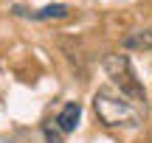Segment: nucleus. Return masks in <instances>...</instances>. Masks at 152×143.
Instances as JSON below:
<instances>
[{
    "mask_svg": "<svg viewBox=\"0 0 152 143\" xmlns=\"http://www.w3.org/2000/svg\"><path fill=\"white\" fill-rule=\"evenodd\" d=\"M79 115H82V107L76 104V101H71V104H65L62 107V112H59V118H56V124H59V132H73L76 129V124H79Z\"/></svg>",
    "mask_w": 152,
    "mask_h": 143,
    "instance_id": "7ed1b4c3",
    "label": "nucleus"
},
{
    "mask_svg": "<svg viewBox=\"0 0 152 143\" xmlns=\"http://www.w3.org/2000/svg\"><path fill=\"white\" fill-rule=\"evenodd\" d=\"M34 17H39V20H62V17H68V6L65 3H54V6H45L42 11H37Z\"/></svg>",
    "mask_w": 152,
    "mask_h": 143,
    "instance_id": "39448f33",
    "label": "nucleus"
},
{
    "mask_svg": "<svg viewBox=\"0 0 152 143\" xmlns=\"http://www.w3.org/2000/svg\"><path fill=\"white\" fill-rule=\"evenodd\" d=\"M93 110L107 129H135L144 121V107L124 98L118 90H99L93 95Z\"/></svg>",
    "mask_w": 152,
    "mask_h": 143,
    "instance_id": "f257e3e1",
    "label": "nucleus"
},
{
    "mask_svg": "<svg viewBox=\"0 0 152 143\" xmlns=\"http://www.w3.org/2000/svg\"><path fill=\"white\" fill-rule=\"evenodd\" d=\"M124 48H130V51H152V28L130 34L124 39Z\"/></svg>",
    "mask_w": 152,
    "mask_h": 143,
    "instance_id": "20e7f679",
    "label": "nucleus"
},
{
    "mask_svg": "<svg viewBox=\"0 0 152 143\" xmlns=\"http://www.w3.org/2000/svg\"><path fill=\"white\" fill-rule=\"evenodd\" d=\"M104 70H107V76L113 79V87L118 90L124 98L135 101L138 107H144L147 110V90H144V84L135 79V70H132V62L127 59V56H107L104 59Z\"/></svg>",
    "mask_w": 152,
    "mask_h": 143,
    "instance_id": "f03ea898",
    "label": "nucleus"
},
{
    "mask_svg": "<svg viewBox=\"0 0 152 143\" xmlns=\"http://www.w3.org/2000/svg\"><path fill=\"white\" fill-rule=\"evenodd\" d=\"M45 140H48V143H59V138L54 135V129H45Z\"/></svg>",
    "mask_w": 152,
    "mask_h": 143,
    "instance_id": "423d86ee",
    "label": "nucleus"
}]
</instances>
